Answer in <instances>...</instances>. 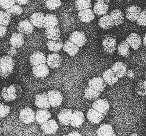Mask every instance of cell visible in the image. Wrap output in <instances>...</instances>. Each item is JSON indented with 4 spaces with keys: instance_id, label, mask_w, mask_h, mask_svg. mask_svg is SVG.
Here are the masks:
<instances>
[{
    "instance_id": "1",
    "label": "cell",
    "mask_w": 146,
    "mask_h": 136,
    "mask_svg": "<svg viewBox=\"0 0 146 136\" xmlns=\"http://www.w3.org/2000/svg\"><path fill=\"white\" fill-rule=\"evenodd\" d=\"M23 90L21 86L13 84L8 87H4L1 90V96L6 102L13 101L20 98Z\"/></svg>"
},
{
    "instance_id": "2",
    "label": "cell",
    "mask_w": 146,
    "mask_h": 136,
    "mask_svg": "<svg viewBox=\"0 0 146 136\" xmlns=\"http://www.w3.org/2000/svg\"><path fill=\"white\" fill-rule=\"evenodd\" d=\"M15 64V60L8 55L0 58V77L3 78L8 77L13 71Z\"/></svg>"
},
{
    "instance_id": "3",
    "label": "cell",
    "mask_w": 146,
    "mask_h": 136,
    "mask_svg": "<svg viewBox=\"0 0 146 136\" xmlns=\"http://www.w3.org/2000/svg\"><path fill=\"white\" fill-rule=\"evenodd\" d=\"M19 118L24 124H31L36 120V114L32 108L26 107L21 109L19 113Z\"/></svg>"
},
{
    "instance_id": "4",
    "label": "cell",
    "mask_w": 146,
    "mask_h": 136,
    "mask_svg": "<svg viewBox=\"0 0 146 136\" xmlns=\"http://www.w3.org/2000/svg\"><path fill=\"white\" fill-rule=\"evenodd\" d=\"M104 50L108 54H112L117 49V43L115 38L111 35H106L103 40Z\"/></svg>"
},
{
    "instance_id": "5",
    "label": "cell",
    "mask_w": 146,
    "mask_h": 136,
    "mask_svg": "<svg viewBox=\"0 0 146 136\" xmlns=\"http://www.w3.org/2000/svg\"><path fill=\"white\" fill-rule=\"evenodd\" d=\"M48 98L52 108H57L61 105L63 100L62 94L57 90H51L48 91Z\"/></svg>"
},
{
    "instance_id": "6",
    "label": "cell",
    "mask_w": 146,
    "mask_h": 136,
    "mask_svg": "<svg viewBox=\"0 0 146 136\" xmlns=\"http://www.w3.org/2000/svg\"><path fill=\"white\" fill-rule=\"evenodd\" d=\"M92 108L103 115H106L110 109V104L106 99H97L93 103Z\"/></svg>"
},
{
    "instance_id": "7",
    "label": "cell",
    "mask_w": 146,
    "mask_h": 136,
    "mask_svg": "<svg viewBox=\"0 0 146 136\" xmlns=\"http://www.w3.org/2000/svg\"><path fill=\"white\" fill-rule=\"evenodd\" d=\"M58 125L54 119L48 120L41 125V129L43 133L47 135H51L56 133L58 130Z\"/></svg>"
},
{
    "instance_id": "8",
    "label": "cell",
    "mask_w": 146,
    "mask_h": 136,
    "mask_svg": "<svg viewBox=\"0 0 146 136\" xmlns=\"http://www.w3.org/2000/svg\"><path fill=\"white\" fill-rule=\"evenodd\" d=\"M32 71L33 76L37 78H46L50 73L49 68L46 64H41L33 66Z\"/></svg>"
},
{
    "instance_id": "9",
    "label": "cell",
    "mask_w": 146,
    "mask_h": 136,
    "mask_svg": "<svg viewBox=\"0 0 146 136\" xmlns=\"http://www.w3.org/2000/svg\"><path fill=\"white\" fill-rule=\"evenodd\" d=\"M35 105L39 109H48L50 108L47 93H42L37 94L35 98Z\"/></svg>"
},
{
    "instance_id": "10",
    "label": "cell",
    "mask_w": 146,
    "mask_h": 136,
    "mask_svg": "<svg viewBox=\"0 0 146 136\" xmlns=\"http://www.w3.org/2000/svg\"><path fill=\"white\" fill-rule=\"evenodd\" d=\"M104 115L94 109H90L87 114V119L92 125L99 124L104 119Z\"/></svg>"
},
{
    "instance_id": "11",
    "label": "cell",
    "mask_w": 146,
    "mask_h": 136,
    "mask_svg": "<svg viewBox=\"0 0 146 136\" xmlns=\"http://www.w3.org/2000/svg\"><path fill=\"white\" fill-rule=\"evenodd\" d=\"M85 117L83 113L81 111L75 110L72 113L70 125L74 127H80L84 122Z\"/></svg>"
},
{
    "instance_id": "12",
    "label": "cell",
    "mask_w": 146,
    "mask_h": 136,
    "mask_svg": "<svg viewBox=\"0 0 146 136\" xmlns=\"http://www.w3.org/2000/svg\"><path fill=\"white\" fill-rule=\"evenodd\" d=\"M69 40L76 44L79 48L83 47L87 42L85 33L83 32L76 31L73 32L69 37Z\"/></svg>"
},
{
    "instance_id": "13",
    "label": "cell",
    "mask_w": 146,
    "mask_h": 136,
    "mask_svg": "<svg viewBox=\"0 0 146 136\" xmlns=\"http://www.w3.org/2000/svg\"><path fill=\"white\" fill-rule=\"evenodd\" d=\"M62 62V57L57 53L48 54L47 58V64L51 68H59Z\"/></svg>"
},
{
    "instance_id": "14",
    "label": "cell",
    "mask_w": 146,
    "mask_h": 136,
    "mask_svg": "<svg viewBox=\"0 0 146 136\" xmlns=\"http://www.w3.org/2000/svg\"><path fill=\"white\" fill-rule=\"evenodd\" d=\"M18 31L23 35H29L33 33L34 31V26L30 20L25 19L20 21L17 27Z\"/></svg>"
},
{
    "instance_id": "15",
    "label": "cell",
    "mask_w": 146,
    "mask_h": 136,
    "mask_svg": "<svg viewBox=\"0 0 146 136\" xmlns=\"http://www.w3.org/2000/svg\"><path fill=\"white\" fill-rule=\"evenodd\" d=\"M141 12L140 7L137 5H132L128 7L126 11V16L127 19L131 22H135L137 20Z\"/></svg>"
},
{
    "instance_id": "16",
    "label": "cell",
    "mask_w": 146,
    "mask_h": 136,
    "mask_svg": "<svg viewBox=\"0 0 146 136\" xmlns=\"http://www.w3.org/2000/svg\"><path fill=\"white\" fill-rule=\"evenodd\" d=\"M72 113V111L69 109H64L61 110L57 115V118L60 124L64 126L70 125Z\"/></svg>"
},
{
    "instance_id": "17",
    "label": "cell",
    "mask_w": 146,
    "mask_h": 136,
    "mask_svg": "<svg viewBox=\"0 0 146 136\" xmlns=\"http://www.w3.org/2000/svg\"><path fill=\"white\" fill-rule=\"evenodd\" d=\"M47 62V58L44 53L39 51L34 52L30 57V63L32 66H35Z\"/></svg>"
},
{
    "instance_id": "18",
    "label": "cell",
    "mask_w": 146,
    "mask_h": 136,
    "mask_svg": "<svg viewBox=\"0 0 146 136\" xmlns=\"http://www.w3.org/2000/svg\"><path fill=\"white\" fill-rule=\"evenodd\" d=\"M107 85L104 79L101 77H94L88 82V86L99 92H103Z\"/></svg>"
},
{
    "instance_id": "19",
    "label": "cell",
    "mask_w": 146,
    "mask_h": 136,
    "mask_svg": "<svg viewBox=\"0 0 146 136\" xmlns=\"http://www.w3.org/2000/svg\"><path fill=\"white\" fill-rule=\"evenodd\" d=\"M111 69L119 78H122L124 77L127 74V66L123 62H118L112 65Z\"/></svg>"
},
{
    "instance_id": "20",
    "label": "cell",
    "mask_w": 146,
    "mask_h": 136,
    "mask_svg": "<svg viewBox=\"0 0 146 136\" xmlns=\"http://www.w3.org/2000/svg\"><path fill=\"white\" fill-rule=\"evenodd\" d=\"M103 78L107 84L112 86L118 81L119 78L111 68H109L103 72Z\"/></svg>"
},
{
    "instance_id": "21",
    "label": "cell",
    "mask_w": 146,
    "mask_h": 136,
    "mask_svg": "<svg viewBox=\"0 0 146 136\" xmlns=\"http://www.w3.org/2000/svg\"><path fill=\"white\" fill-rule=\"evenodd\" d=\"M78 18L82 22L90 23L95 18L94 12L90 8L82 10L78 13Z\"/></svg>"
},
{
    "instance_id": "22",
    "label": "cell",
    "mask_w": 146,
    "mask_h": 136,
    "mask_svg": "<svg viewBox=\"0 0 146 136\" xmlns=\"http://www.w3.org/2000/svg\"><path fill=\"white\" fill-rule=\"evenodd\" d=\"M126 41L134 50H137L141 46V38L138 34L132 33L126 38Z\"/></svg>"
},
{
    "instance_id": "23",
    "label": "cell",
    "mask_w": 146,
    "mask_h": 136,
    "mask_svg": "<svg viewBox=\"0 0 146 136\" xmlns=\"http://www.w3.org/2000/svg\"><path fill=\"white\" fill-rule=\"evenodd\" d=\"M51 117L50 112L47 109H40L37 111L36 113V121L37 124L41 125L48 121Z\"/></svg>"
},
{
    "instance_id": "24",
    "label": "cell",
    "mask_w": 146,
    "mask_h": 136,
    "mask_svg": "<svg viewBox=\"0 0 146 136\" xmlns=\"http://www.w3.org/2000/svg\"><path fill=\"white\" fill-rule=\"evenodd\" d=\"M24 43V35L21 33H14L12 35L10 40L9 44L11 46L15 48L16 49L21 48L23 46Z\"/></svg>"
},
{
    "instance_id": "25",
    "label": "cell",
    "mask_w": 146,
    "mask_h": 136,
    "mask_svg": "<svg viewBox=\"0 0 146 136\" xmlns=\"http://www.w3.org/2000/svg\"><path fill=\"white\" fill-rule=\"evenodd\" d=\"M62 49L64 52H66L70 56H76L79 52V47L69 40L65 41Z\"/></svg>"
},
{
    "instance_id": "26",
    "label": "cell",
    "mask_w": 146,
    "mask_h": 136,
    "mask_svg": "<svg viewBox=\"0 0 146 136\" xmlns=\"http://www.w3.org/2000/svg\"><path fill=\"white\" fill-rule=\"evenodd\" d=\"M114 133L115 132L112 126L108 123L101 124L96 131V134L98 136L116 135Z\"/></svg>"
},
{
    "instance_id": "27",
    "label": "cell",
    "mask_w": 146,
    "mask_h": 136,
    "mask_svg": "<svg viewBox=\"0 0 146 136\" xmlns=\"http://www.w3.org/2000/svg\"><path fill=\"white\" fill-rule=\"evenodd\" d=\"M45 15L42 12H36L33 13L30 17V21L33 25L37 28L43 27L44 19Z\"/></svg>"
},
{
    "instance_id": "28",
    "label": "cell",
    "mask_w": 146,
    "mask_h": 136,
    "mask_svg": "<svg viewBox=\"0 0 146 136\" xmlns=\"http://www.w3.org/2000/svg\"><path fill=\"white\" fill-rule=\"evenodd\" d=\"M45 35L46 38L49 40H58L60 39L61 36L60 29L57 26L46 28Z\"/></svg>"
},
{
    "instance_id": "29",
    "label": "cell",
    "mask_w": 146,
    "mask_h": 136,
    "mask_svg": "<svg viewBox=\"0 0 146 136\" xmlns=\"http://www.w3.org/2000/svg\"><path fill=\"white\" fill-rule=\"evenodd\" d=\"M98 26L104 30H108L112 28L115 24L110 15H105L98 21Z\"/></svg>"
},
{
    "instance_id": "30",
    "label": "cell",
    "mask_w": 146,
    "mask_h": 136,
    "mask_svg": "<svg viewBox=\"0 0 146 136\" xmlns=\"http://www.w3.org/2000/svg\"><path fill=\"white\" fill-rule=\"evenodd\" d=\"M111 16L115 26H119L122 24L124 22V15L123 12L119 9H115L112 10L110 13Z\"/></svg>"
},
{
    "instance_id": "31",
    "label": "cell",
    "mask_w": 146,
    "mask_h": 136,
    "mask_svg": "<svg viewBox=\"0 0 146 136\" xmlns=\"http://www.w3.org/2000/svg\"><path fill=\"white\" fill-rule=\"evenodd\" d=\"M109 9L108 4L97 2L94 4L93 7V11L98 17L104 16L107 14Z\"/></svg>"
},
{
    "instance_id": "32",
    "label": "cell",
    "mask_w": 146,
    "mask_h": 136,
    "mask_svg": "<svg viewBox=\"0 0 146 136\" xmlns=\"http://www.w3.org/2000/svg\"><path fill=\"white\" fill-rule=\"evenodd\" d=\"M59 23L57 17L54 14L48 13L45 15L43 22V27L48 28L50 27L56 26Z\"/></svg>"
},
{
    "instance_id": "33",
    "label": "cell",
    "mask_w": 146,
    "mask_h": 136,
    "mask_svg": "<svg viewBox=\"0 0 146 136\" xmlns=\"http://www.w3.org/2000/svg\"><path fill=\"white\" fill-rule=\"evenodd\" d=\"M64 43L61 39H59L56 40H49L47 42V46L48 49L53 52H57L62 49Z\"/></svg>"
},
{
    "instance_id": "34",
    "label": "cell",
    "mask_w": 146,
    "mask_h": 136,
    "mask_svg": "<svg viewBox=\"0 0 146 136\" xmlns=\"http://www.w3.org/2000/svg\"><path fill=\"white\" fill-rule=\"evenodd\" d=\"M101 95V92L92 88L90 86H87L84 90V97L89 100H95L97 99Z\"/></svg>"
},
{
    "instance_id": "35",
    "label": "cell",
    "mask_w": 146,
    "mask_h": 136,
    "mask_svg": "<svg viewBox=\"0 0 146 136\" xmlns=\"http://www.w3.org/2000/svg\"><path fill=\"white\" fill-rule=\"evenodd\" d=\"M117 49L119 55L124 57H128L130 56V45L126 40H123L119 43Z\"/></svg>"
},
{
    "instance_id": "36",
    "label": "cell",
    "mask_w": 146,
    "mask_h": 136,
    "mask_svg": "<svg viewBox=\"0 0 146 136\" xmlns=\"http://www.w3.org/2000/svg\"><path fill=\"white\" fill-rule=\"evenodd\" d=\"M75 4V8L78 11L89 9L92 7L91 0H76Z\"/></svg>"
},
{
    "instance_id": "37",
    "label": "cell",
    "mask_w": 146,
    "mask_h": 136,
    "mask_svg": "<svg viewBox=\"0 0 146 136\" xmlns=\"http://www.w3.org/2000/svg\"><path fill=\"white\" fill-rule=\"evenodd\" d=\"M135 89L139 95H146V80H139L136 84Z\"/></svg>"
},
{
    "instance_id": "38",
    "label": "cell",
    "mask_w": 146,
    "mask_h": 136,
    "mask_svg": "<svg viewBox=\"0 0 146 136\" xmlns=\"http://www.w3.org/2000/svg\"><path fill=\"white\" fill-rule=\"evenodd\" d=\"M6 12L9 16H18L23 12V9L20 5H14L6 10Z\"/></svg>"
},
{
    "instance_id": "39",
    "label": "cell",
    "mask_w": 146,
    "mask_h": 136,
    "mask_svg": "<svg viewBox=\"0 0 146 136\" xmlns=\"http://www.w3.org/2000/svg\"><path fill=\"white\" fill-rule=\"evenodd\" d=\"M62 4L61 0H47L46 1V7L50 10H55Z\"/></svg>"
},
{
    "instance_id": "40",
    "label": "cell",
    "mask_w": 146,
    "mask_h": 136,
    "mask_svg": "<svg viewBox=\"0 0 146 136\" xmlns=\"http://www.w3.org/2000/svg\"><path fill=\"white\" fill-rule=\"evenodd\" d=\"M11 21V17L4 11H0V25L8 26Z\"/></svg>"
},
{
    "instance_id": "41",
    "label": "cell",
    "mask_w": 146,
    "mask_h": 136,
    "mask_svg": "<svg viewBox=\"0 0 146 136\" xmlns=\"http://www.w3.org/2000/svg\"><path fill=\"white\" fill-rule=\"evenodd\" d=\"M11 108L8 105L0 103V118L7 117L10 113Z\"/></svg>"
},
{
    "instance_id": "42",
    "label": "cell",
    "mask_w": 146,
    "mask_h": 136,
    "mask_svg": "<svg viewBox=\"0 0 146 136\" xmlns=\"http://www.w3.org/2000/svg\"><path fill=\"white\" fill-rule=\"evenodd\" d=\"M15 4V0H0V7L4 10L10 8Z\"/></svg>"
},
{
    "instance_id": "43",
    "label": "cell",
    "mask_w": 146,
    "mask_h": 136,
    "mask_svg": "<svg viewBox=\"0 0 146 136\" xmlns=\"http://www.w3.org/2000/svg\"><path fill=\"white\" fill-rule=\"evenodd\" d=\"M136 22L139 26H146V10L141 11L137 20L136 21Z\"/></svg>"
},
{
    "instance_id": "44",
    "label": "cell",
    "mask_w": 146,
    "mask_h": 136,
    "mask_svg": "<svg viewBox=\"0 0 146 136\" xmlns=\"http://www.w3.org/2000/svg\"><path fill=\"white\" fill-rule=\"evenodd\" d=\"M7 54L8 56L13 57H15L18 55V53L16 49L15 48H14L13 46H11L7 50Z\"/></svg>"
},
{
    "instance_id": "45",
    "label": "cell",
    "mask_w": 146,
    "mask_h": 136,
    "mask_svg": "<svg viewBox=\"0 0 146 136\" xmlns=\"http://www.w3.org/2000/svg\"><path fill=\"white\" fill-rule=\"evenodd\" d=\"M7 32V27L6 26L0 25V38L4 37Z\"/></svg>"
},
{
    "instance_id": "46",
    "label": "cell",
    "mask_w": 146,
    "mask_h": 136,
    "mask_svg": "<svg viewBox=\"0 0 146 136\" xmlns=\"http://www.w3.org/2000/svg\"><path fill=\"white\" fill-rule=\"evenodd\" d=\"M30 0H15L16 3L20 5H25L27 4Z\"/></svg>"
},
{
    "instance_id": "47",
    "label": "cell",
    "mask_w": 146,
    "mask_h": 136,
    "mask_svg": "<svg viewBox=\"0 0 146 136\" xmlns=\"http://www.w3.org/2000/svg\"><path fill=\"white\" fill-rule=\"evenodd\" d=\"M127 76L130 79H133L134 78V72L132 70H129L127 71Z\"/></svg>"
},
{
    "instance_id": "48",
    "label": "cell",
    "mask_w": 146,
    "mask_h": 136,
    "mask_svg": "<svg viewBox=\"0 0 146 136\" xmlns=\"http://www.w3.org/2000/svg\"><path fill=\"white\" fill-rule=\"evenodd\" d=\"M68 135H69V136H70V135H75V136L78 135V136H80L81 134H80L79 132H78V131H72V132L70 133L69 134H68Z\"/></svg>"
},
{
    "instance_id": "49",
    "label": "cell",
    "mask_w": 146,
    "mask_h": 136,
    "mask_svg": "<svg viewBox=\"0 0 146 136\" xmlns=\"http://www.w3.org/2000/svg\"><path fill=\"white\" fill-rule=\"evenodd\" d=\"M96 1L97 2L104 3V4H108L110 2V0H96Z\"/></svg>"
},
{
    "instance_id": "50",
    "label": "cell",
    "mask_w": 146,
    "mask_h": 136,
    "mask_svg": "<svg viewBox=\"0 0 146 136\" xmlns=\"http://www.w3.org/2000/svg\"><path fill=\"white\" fill-rule=\"evenodd\" d=\"M143 44L145 47H146V33L144 34L143 39Z\"/></svg>"
},
{
    "instance_id": "51",
    "label": "cell",
    "mask_w": 146,
    "mask_h": 136,
    "mask_svg": "<svg viewBox=\"0 0 146 136\" xmlns=\"http://www.w3.org/2000/svg\"><path fill=\"white\" fill-rule=\"evenodd\" d=\"M1 134H2V129L1 127H0V135H1Z\"/></svg>"
},
{
    "instance_id": "52",
    "label": "cell",
    "mask_w": 146,
    "mask_h": 136,
    "mask_svg": "<svg viewBox=\"0 0 146 136\" xmlns=\"http://www.w3.org/2000/svg\"><path fill=\"white\" fill-rule=\"evenodd\" d=\"M131 135H138L137 134H132Z\"/></svg>"
},
{
    "instance_id": "53",
    "label": "cell",
    "mask_w": 146,
    "mask_h": 136,
    "mask_svg": "<svg viewBox=\"0 0 146 136\" xmlns=\"http://www.w3.org/2000/svg\"><path fill=\"white\" fill-rule=\"evenodd\" d=\"M145 80H146V72H145Z\"/></svg>"
},
{
    "instance_id": "54",
    "label": "cell",
    "mask_w": 146,
    "mask_h": 136,
    "mask_svg": "<svg viewBox=\"0 0 146 136\" xmlns=\"http://www.w3.org/2000/svg\"><path fill=\"white\" fill-rule=\"evenodd\" d=\"M127 1H129V2H130V1H132V0H127Z\"/></svg>"
},
{
    "instance_id": "55",
    "label": "cell",
    "mask_w": 146,
    "mask_h": 136,
    "mask_svg": "<svg viewBox=\"0 0 146 136\" xmlns=\"http://www.w3.org/2000/svg\"><path fill=\"white\" fill-rule=\"evenodd\" d=\"M118 1H122V0H117Z\"/></svg>"
},
{
    "instance_id": "56",
    "label": "cell",
    "mask_w": 146,
    "mask_h": 136,
    "mask_svg": "<svg viewBox=\"0 0 146 136\" xmlns=\"http://www.w3.org/2000/svg\"><path fill=\"white\" fill-rule=\"evenodd\" d=\"M42 1H47V0H42Z\"/></svg>"
},
{
    "instance_id": "57",
    "label": "cell",
    "mask_w": 146,
    "mask_h": 136,
    "mask_svg": "<svg viewBox=\"0 0 146 136\" xmlns=\"http://www.w3.org/2000/svg\"><path fill=\"white\" fill-rule=\"evenodd\" d=\"M1 99V95H0V100Z\"/></svg>"
}]
</instances>
